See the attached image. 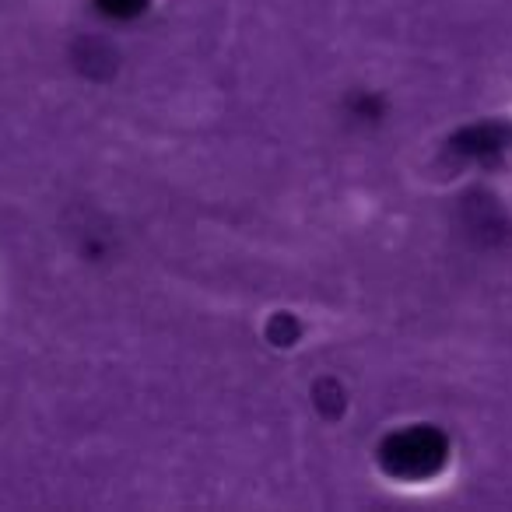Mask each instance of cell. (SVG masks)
Here are the masks:
<instances>
[]
</instances>
